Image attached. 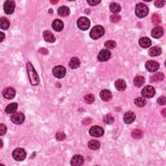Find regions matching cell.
<instances>
[{
  "instance_id": "obj_27",
  "label": "cell",
  "mask_w": 166,
  "mask_h": 166,
  "mask_svg": "<svg viewBox=\"0 0 166 166\" xmlns=\"http://www.w3.org/2000/svg\"><path fill=\"white\" fill-rule=\"evenodd\" d=\"M18 108V104L16 102H13L10 105H8V106L5 108V112L7 114H13L15 113Z\"/></svg>"
},
{
  "instance_id": "obj_22",
  "label": "cell",
  "mask_w": 166,
  "mask_h": 166,
  "mask_svg": "<svg viewBox=\"0 0 166 166\" xmlns=\"http://www.w3.org/2000/svg\"><path fill=\"white\" fill-rule=\"evenodd\" d=\"M164 78V75L161 72H158L152 75L150 77V81L153 83H157V82H160L162 81Z\"/></svg>"
},
{
  "instance_id": "obj_29",
  "label": "cell",
  "mask_w": 166,
  "mask_h": 166,
  "mask_svg": "<svg viewBox=\"0 0 166 166\" xmlns=\"http://www.w3.org/2000/svg\"><path fill=\"white\" fill-rule=\"evenodd\" d=\"M110 10L112 13L117 14L119 13L121 10V7L117 3H112L110 5Z\"/></svg>"
},
{
  "instance_id": "obj_11",
  "label": "cell",
  "mask_w": 166,
  "mask_h": 166,
  "mask_svg": "<svg viewBox=\"0 0 166 166\" xmlns=\"http://www.w3.org/2000/svg\"><path fill=\"white\" fill-rule=\"evenodd\" d=\"M111 52L108 49H102L97 55V59L100 62H105L110 58Z\"/></svg>"
},
{
  "instance_id": "obj_31",
  "label": "cell",
  "mask_w": 166,
  "mask_h": 166,
  "mask_svg": "<svg viewBox=\"0 0 166 166\" xmlns=\"http://www.w3.org/2000/svg\"><path fill=\"white\" fill-rule=\"evenodd\" d=\"M134 104L138 107H143L146 105L147 101L145 98L137 97L136 99H135Z\"/></svg>"
},
{
  "instance_id": "obj_14",
  "label": "cell",
  "mask_w": 166,
  "mask_h": 166,
  "mask_svg": "<svg viewBox=\"0 0 166 166\" xmlns=\"http://www.w3.org/2000/svg\"><path fill=\"white\" fill-rule=\"evenodd\" d=\"M136 119V115L134 112L131 111L126 112L123 116V121L126 124H131L133 123Z\"/></svg>"
},
{
  "instance_id": "obj_40",
  "label": "cell",
  "mask_w": 166,
  "mask_h": 166,
  "mask_svg": "<svg viewBox=\"0 0 166 166\" xmlns=\"http://www.w3.org/2000/svg\"><path fill=\"white\" fill-rule=\"evenodd\" d=\"M7 132V126L4 124L0 125V134L1 136L4 135Z\"/></svg>"
},
{
  "instance_id": "obj_4",
  "label": "cell",
  "mask_w": 166,
  "mask_h": 166,
  "mask_svg": "<svg viewBox=\"0 0 166 166\" xmlns=\"http://www.w3.org/2000/svg\"><path fill=\"white\" fill-rule=\"evenodd\" d=\"M13 156L16 161H23L26 158V152L22 148H17L13 151Z\"/></svg>"
},
{
  "instance_id": "obj_15",
  "label": "cell",
  "mask_w": 166,
  "mask_h": 166,
  "mask_svg": "<svg viewBox=\"0 0 166 166\" xmlns=\"http://www.w3.org/2000/svg\"><path fill=\"white\" fill-rule=\"evenodd\" d=\"M84 162V160L83 156L81 155H75L71 158V165L73 166H80L82 165Z\"/></svg>"
},
{
  "instance_id": "obj_17",
  "label": "cell",
  "mask_w": 166,
  "mask_h": 166,
  "mask_svg": "<svg viewBox=\"0 0 166 166\" xmlns=\"http://www.w3.org/2000/svg\"><path fill=\"white\" fill-rule=\"evenodd\" d=\"M100 97L102 101H108L112 98V94L108 90H103L100 92Z\"/></svg>"
},
{
  "instance_id": "obj_25",
  "label": "cell",
  "mask_w": 166,
  "mask_h": 166,
  "mask_svg": "<svg viewBox=\"0 0 166 166\" xmlns=\"http://www.w3.org/2000/svg\"><path fill=\"white\" fill-rule=\"evenodd\" d=\"M162 49L159 47H153L149 51V55L151 57H156L161 55Z\"/></svg>"
},
{
  "instance_id": "obj_21",
  "label": "cell",
  "mask_w": 166,
  "mask_h": 166,
  "mask_svg": "<svg viewBox=\"0 0 166 166\" xmlns=\"http://www.w3.org/2000/svg\"><path fill=\"white\" fill-rule=\"evenodd\" d=\"M43 37L44 40L47 42L53 43L55 41V37H54L52 32H51L49 31H45L43 33Z\"/></svg>"
},
{
  "instance_id": "obj_19",
  "label": "cell",
  "mask_w": 166,
  "mask_h": 166,
  "mask_svg": "<svg viewBox=\"0 0 166 166\" xmlns=\"http://www.w3.org/2000/svg\"><path fill=\"white\" fill-rule=\"evenodd\" d=\"M139 44L143 48H148L151 46V40L147 37L141 38L139 40Z\"/></svg>"
},
{
  "instance_id": "obj_12",
  "label": "cell",
  "mask_w": 166,
  "mask_h": 166,
  "mask_svg": "<svg viewBox=\"0 0 166 166\" xmlns=\"http://www.w3.org/2000/svg\"><path fill=\"white\" fill-rule=\"evenodd\" d=\"M15 8V3L12 0H8L5 1L4 4L5 13L7 14H11L13 13Z\"/></svg>"
},
{
  "instance_id": "obj_43",
  "label": "cell",
  "mask_w": 166,
  "mask_h": 166,
  "mask_svg": "<svg viewBox=\"0 0 166 166\" xmlns=\"http://www.w3.org/2000/svg\"><path fill=\"white\" fill-rule=\"evenodd\" d=\"M39 52L42 54H43V55H47V54H48V51L46 49H44V48H42V49H40L39 50Z\"/></svg>"
},
{
  "instance_id": "obj_44",
  "label": "cell",
  "mask_w": 166,
  "mask_h": 166,
  "mask_svg": "<svg viewBox=\"0 0 166 166\" xmlns=\"http://www.w3.org/2000/svg\"><path fill=\"white\" fill-rule=\"evenodd\" d=\"M89 121H92V119H90V118L89 119H88V118H86V119H84V121H83V123L85 125H88V124H90V123H91V122H89Z\"/></svg>"
},
{
  "instance_id": "obj_38",
  "label": "cell",
  "mask_w": 166,
  "mask_h": 166,
  "mask_svg": "<svg viewBox=\"0 0 166 166\" xmlns=\"http://www.w3.org/2000/svg\"><path fill=\"white\" fill-rule=\"evenodd\" d=\"M56 138H57V140L59 141H63L66 138V136L64 132H57V133L56 134Z\"/></svg>"
},
{
  "instance_id": "obj_6",
  "label": "cell",
  "mask_w": 166,
  "mask_h": 166,
  "mask_svg": "<svg viewBox=\"0 0 166 166\" xmlns=\"http://www.w3.org/2000/svg\"><path fill=\"white\" fill-rule=\"evenodd\" d=\"M77 26L80 29L83 31L88 30L90 25V22L88 18L86 17H81L77 20Z\"/></svg>"
},
{
  "instance_id": "obj_9",
  "label": "cell",
  "mask_w": 166,
  "mask_h": 166,
  "mask_svg": "<svg viewBox=\"0 0 166 166\" xmlns=\"http://www.w3.org/2000/svg\"><path fill=\"white\" fill-rule=\"evenodd\" d=\"M90 134L93 137H101L104 134V130L101 126H93L90 129Z\"/></svg>"
},
{
  "instance_id": "obj_3",
  "label": "cell",
  "mask_w": 166,
  "mask_h": 166,
  "mask_svg": "<svg viewBox=\"0 0 166 166\" xmlns=\"http://www.w3.org/2000/svg\"><path fill=\"white\" fill-rule=\"evenodd\" d=\"M105 34V29L101 25H96L90 31V37L93 40L101 38Z\"/></svg>"
},
{
  "instance_id": "obj_41",
  "label": "cell",
  "mask_w": 166,
  "mask_h": 166,
  "mask_svg": "<svg viewBox=\"0 0 166 166\" xmlns=\"http://www.w3.org/2000/svg\"><path fill=\"white\" fill-rule=\"evenodd\" d=\"M157 102H158V103L160 105H164L166 102V99L165 97H164V96H161V97H160L158 99Z\"/></svg>"
},
{
  "instance_id": "obj_30",
  "label": "cell",
  "mask_w": 166,
  "mask_h": 166,
  "mask_svg": "<svg viewBox=\"0 0 166 166\" xmlns=\"http://www.w3.org/2000/svg\"><path fill=\"white\" fill-rule=\"evenodd\" d=\"M145 83V78L143 76H137L134 78V84L136 86L141 87Z\"/></svg>"
},
{
  "instance_id": "obj_18",
  "label": "cell",
  "mask_w": 166,
  "mask_h": 166,
  "mask_svg": "<svg viewBox=\"0 0 166 166\" xmlns=\"http://www.w3.org/2000/svg\"><path fill=\"white\" fill-rule=\"evenodd\" d=\"M52 28L55 31L60 32L64 28V23L60 20H55L52 23Z\"/></svg>"
},
{
  "instance_id": "obj_33",
  "label": "cell",
  "mask_w": 166,
  "mask_h": 166,
  "mask_svg": "<svg viewBox=\"0 0 166 166\" xmlns=\"http://www.w3.org/2000/svg\"><path fill=\"white\" fill-rule=\"evenodd\" d=\"M116 42L114 40H108L105 42V46L109 49H112L116 47Z\"/></svg>"
},
{
  "instance_id": "obj_34",
  "label": "cell",
  "mask_w": 166,
  "mask_h": 166,
  "mask_svg": "<svg viewBox=\"0 0 166 166\" xmlns=\"http://www.w3.org/2000/svg\"><path fill=\"white\" fill-rule=\"evenodd\" d=\"M84 101L88 104H92L95 101V97L92 94H87L84 97Z\"/></svg>"
},
{
  "instance_id": "obj_37",
  "label": "cell",
  "mask_w": 166,
  "mask_h": 166,
  "mask_svg": "<svg viewBox=\"0 0 166 166\" xmlns=\"http://www.w3.org/2000/svg\"><path fill=\"white\" fill-rule=\"evenodd\" d=\"M121 18L118 14H113L110 16V21L112 23H117L120 22Z\"/></svg>"
},
{
  "instance_id": "obj_13",
  "label": "cell",
  "mask_w": 166,
  "mask_h": 166,
  "mask_svg": "<svg viewBox=\"0 0 166 166\" xmlns=\"http://www.w3.org/2000/svg\"><path fill=\"white\" fill-rule=\"evenodd\" d=\"M15 95H16V91L13 88L11 87H8L6 88L4 91H3V96L7 99H13Z\"/></svg>"
},
{
  "instance_id": "obj_10",
  "label": "cell",
  "mask_w": 166,
  "mask_h": 166,
  "mask_svg": "<svg viewBox=\"0 0 166 166\" xmlns=\"http://www.w3.org/2000/svg\"><path fill=\"white\" fill-rule=\"evenodd\" d=\"M160 64L155 60H149L146 64V68L149 72H156L159 69Z\"/></svg>"
},
{
  "instance_id": "obj_39",
  "label": "cell",
  "mask_w": 166,
  "mask_h": 166,
  "mask_svg": "<svg viewBox=\"0 0 166 166\" xmlns=\"http://www.w3.org/2000/svg\"><path fill=\"white\" fill-rule=\"evenodd\" d=\"M165 4V1H163V0H157V1H155V5L156 7L161 8L164 7V5Z\"/></svg>"
},
{
  "instance_id": "obj_42",
  "label": "cell",
  "mask_w": 166,
  "mask_h": 166,
  "mask_svg": "<svg viewBox=\"0 0 166 166\" xmlns=\"http://www.w3.org/2000/svg\"><path fill=\"white\" fill-rule=\"evenodd\" d=\"M87 2H88V4H89L90 5L95 6V5H97V4H99L101 1H95V0H88V1Z\"/></svg>"
},
{
  "instance_id": "obj_36",
  "label": "cell",
  "mask_w": 166,
  "mask_h": 166,
  "mask_svg": "<svg viewBox=\"0 0 166 166\" xmlns=\"http://www.w3.org/2000/svg\"><path fill=\"white\" fill-rule=\"evenodd\" d=\"M152 21L154 25H158L159 23H161V18L160 17L158 14H154L153 18H152Z\"/></svg>"
},
{
  "instance_id": "obj_16",
  "label": "cell",
  "mask_w": 166,
  "mask_h": 166,
  "mask_svg": "<svg viewBox=\"0 0 166 166\" xmlns=\"http://www.w3.org/2000/svg\"><path fill=\"white\" fill-rule=\"evenodd\" d=\"M164 31L160 26H157L152 30V37L155 38H159L164 35Z\"/></svg>"
},
{
  "instance_id": "obj_7",
  "label": "cell",
  "mask_w": 166,
  "mask_h": 166,
  "mask_svg": "<svg viewBox=\"0 0 166 166\" xmlns=\"http://www.w3.org/2000/svg\"><path fill=\"white\" fill-rule=\"evenodd\" d=\"M66 69L62 66H57L53 69V74L54 76L58 78H62L66 75Z\"/></svg>"
},
{
  "instance_id": "obj_47",
  "label": "cell",
  "mask_w": 166,
  "mask_h": 166,
  "mask_svg": "<svg viewBox=\"0 0 166 166\" xmlns=\"http://www.w3.org/2000/svg\"><path fill=\"white\" fill-rule=\"evenodd\" d=\"M51 4H57L58 3V1H51Z\"/></svg>"
},
{
  "instance_id": "obj_32",
  "label": "cell",
  "mask_w": 166,
  "mask_h": 166,
  "mask_svg": "<svg viewBox=\"0 0 166 166\" xmlns=\"http://www.w3.org/2000/svg\"><path fill=\"white\" fill-rule=\"evenodd\" d=\"M132 136L134 139H140L143 136V132L140 129H136L134 130L132 132Z\"/></svg>"
},
{
  "instance_id": "obj_23",
  "label": "cell",
  "mask_w": 166,
  "mask_h": 166,
  "mask_svg": "<svg viewBox=\"0 0 166 166\" xmlns=\"http://www.w3.org/2000/svg\"><path fill=\"white\" fill-rule=\"evenodd\" d=\"M57 12H58V14L60 16L62 17L68 16L69 13H70L69 8L68 7H66V6H62V7H59Z\"/></svg>"
},
{
  "instance_id": "obj_20",
  "label": "cell",
  "mask_w": 166,
  "mask_h": 166,
  "mask_svg": "<svg viewBox=\"0 0 166 166\" xmlns=\"http://www.w3.org/2000/svg\"><path fill=\"white\" fill-rule=\"evenodd\" d=\"M115 87L118 91H124L126 88L125 81L123 79H117L115 82Z\"/></svg>"
},
{
  "instance_id": "obj_24",
  "label": "cell",
  "mask_w": 166,
  "mask_h": 166,
  "mask_svg": "<svg viewBox=\"0 0 166 166\" xmlns=\"http://www.w3.org/2000/svg\"><path fill=\"white\" fill-rule=\"evenodd\" d=\"M80 64V60L77 58V57H73V58L70 59L69 62V66L71 69H77V68L79 67Z\"/></svg>"
},
{
  "instance_id": "obj_45",
  "label": "cell",
  "mask_w": 166,
  "mask_h": 166,
  "mask_svg": "<svg viewBox=\"0 0 166 166\" xmlns=\"http://www.w3.org/2000/svg\"><path fill=\"white\" fill-rule=\"evenodd\" d=\"M1 42H3V40H4V38H5V35H4V33L2 32H1Z\"/></svg>"
},
{
  "instance_id": "obj_8",
  "label": "cell",
  "mask_w": 166,
  "mask_h": 166,
  "mask_svg": "<svg viewBox=\"0 0 166 166\" xmlns=\"http://www.w3.org/2000/svg\"><path fill=\"white\" fill-rule=\"evenodd\" d=\"M25 120V116L24 114L20 112H15L13 114V115L11 116V121L14 123V124L20 125Z\"/></svg>"
},
{
  "instance_id": "obj_2",
  "label": "cell",
  "mask_w": 166,
  "mask_h": 166,
  "mask_svg": "<svg viewBox=\"0 0 166 166\" xmlns=\"http://www.w3.org/2000/svg\"><path fill=\"white\" fill-rule=\"evenodd\" d=\"M135 13L138 18H142L147 16V14H149V8L147 7V5L142 3H140L136 6Z\"/></svg>"
},
{
  "instance_id": "obj_28",
  "label": "cell",
  "mask_w": 166,
  "mask_h": 166,
  "mask_svg": "<svg viewBox=\"0 0 166 166\" xmlns=\"http://www.w3.org/2000/svg\"><path fill=\"white\" fill-rule=\"evenodd\" d=\"M100 142L97 140H91L88 143V147L90 149L95 150L99 149L100 148Z\"/></svg>"
},
{
  "instance_id": "obj_1",
  "label": "cell",
  "mask_w": 166,
  "mask_h": 166,
  "mask_svg": "<svg viewBox=\"0 0 166 166\" xmlns=\"http://www.w3.org/2000/svg\"><path fill=\"white\" fill-rule=\"evenodd\" d=\"M27 70H28V73L29 78L30 81V83L32 85H38L39 82H40V79H39V77L35 71V69L33 67V66L31 62H28L26 64Z\"/></svg>"
},
{
  "instance_id": "obj_26",
  "label": "cell",
  "mask_w": 166,
  "mask_h": 166,
  "mask_svg": "<svg viewBox=\"0 0 166 166\" xmlns=\"http://www.w3.org/2000/svg\"><path fill=\"white\" fill-rule=\"evenodd\" d=\"M10 27V22L6 18H1L0 19V28L3 30H7Z\"/></svg>"
},
{
  "instance_id": "obj_5",
  "label": "cell",
  "mask_w": 166,
  "mask_h": 166,
  "mask_svg": "<svg viewBox=\"0 0 166 166\" xmlns=\"http://www.w3.org/2000/svg\"><path fill=\"white\" fill-rule=\"evenodd\" d=\"M156 93L155 89L152 86H146L141 90V95L144 98H151L154 97Z\"/></svg>"
},
{
  "instance_id": "obj_46",
  "label": "cell",
  "mask_w": 166,
  "mask_h": 166,
  "mask_svg": "<svg viewBox=\"0 0 166 166\" xmlns=\"http://www.w3.org/2000/svg\"><path fill=\"white\" fill-rule=\"evenodd\" d=\"M162 115L164 116V117L165 116V109H164L162 111Z\"/></svg>"
},
{
  "instance_id": "obj_35",
  "label": "cell",
  "mask_w": 166,
  "mask_h": 166,
  "mask_svg": "<svg viewBox=\"0 0 166 166\" xmlns=\"http://www.w3.org/2000/svg\"><path fill=\"white\" fill-rule=\"evenodd\" d=\"M103 121L107 124H111L114 121V118L110 114H107L103 117Z\"/></svg>"
}]
</instances>
